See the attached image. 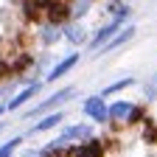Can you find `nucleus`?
<instances>
[{"label":"nucleus","instance_id":"16","mask_svg":"<svg viewBox=\"0 0 157 157\" xmlns=\"http://www.w3.org/2000/svg\"><path fill=\"white\" fill-rule=\"evenodd\" d=\"M135 84V78L132 76H126V78H118V82H112V84H107L104 90H101V95L107 98V95H115V93H121V90H126V87H132Z\"/></svg>","mask_w":157,"mask_h":157},{"label":"nucleus","instance_id":"7","mask_svg":"<svg viewBox=\"0 0 157 157\" xmlns=\"http://www.w3.org/2000/svg\"><path fill=\"white\" fill-rule=\"evenodd\" d=\"M62 121H65V112H62V109H51V112H45V115H39V118H36V124H34V129H31L28 135L51 132V129H56ZM28 135H25V137H28Z\"/></svg>","mask_w":157,"mask_h":157},{"label":"nucleus","instance_id":"21","mask_svg":"<svg viewBox=\"0 0 157 157\" xmlns=\"http://www.w3.org/2000/svg\"><path fill=\"white\" fill-rule=\"evenodd\" d=\"M3 112H9V109H6V104H0V115H3Z\"/></svg>","mask_w":157,"mask_h":157},{"label":"nucleus","instance_id":"15","mask_svg":"<svg viewBox=\"0 0 157 157\" xmlns=\"http://www.w3.org/2000/svg\"><path fill=\"white\" fill-rule=\"evenodd\" d=\"M23 140H25V135H14L11 140L0 143V157H14V154H17V149L23 146Z\"/></svg>","mask_w":157,"mask_h":157},{"label":"nucleus","instance_id":"2","mask_svg":"<svg viewBox=\"0 0 157 157\" xmlns=\"http://www.w3.org/2000/svg\"><path fill=\"white\" fill-rule=\"evenodd\" d=\"M82 112L87 115V121H93V124H109V104H107V98L101 93L87 95L84 104H82Z\"/></svg>","mask_w":157,"mask_h":157},{"label":"nucleus","instance_id":"4","mask_svg":"<svg viewBox=\"0 0 157 157\" xmlns=\"http://www.w3.org/2000/svg\"><path fill=\"white\" fill-rule=\"evenodd\" d=\"M39 90H42V82H39V78H34V82H28V84H25L23 90H20L17 95H11L9 101H6V109H9V112H17L20 107H25V104L31 101V98H34V95H36Z\"/></svg>","mask_w":157,"mask_h":157},{"label":"nucleus","instance_id":"18","mask_svg":"<svg viewBox=\"0 0 157 157\" xmlns=\"http://www.w3.org/2000/svg\"><path fill=\"white\" fill-rule=\"evenodd\" d=\"M143 140H146V143H154V140H157V126L149 124V118L143 121Z\"/></svg>","mask_w":157,"mask_h":157},{"label":"nucleus","instance_id":"10","mask_svg":"<svg viewBox=\"0 0 157 157\" xmlns=\"http://www.w3.org/2000/svg\"><path fill=\"white\" fill-rule=\"evenodd\" d=\"M59 39H62V25H56V23H42L36 28V42L39 45H56Z\"/></svg>","mask_w":157,"mask_h":157},{"label":"nucleus","instance_id":"17","mask_svg":"<svg viewBox=\"0 0 157 157\" xmlns=\"http://www.w3.org/2000/svg\"><path fill=\"white\" fill-rule=\"evenodd\" d=\"M146 118H149V115H146V107L135 104V107H132V112H129V121H126V124H129V126H135V124H143Z\"/></svg>","mask_w":157,"mask_h":157},{"label":"nucleus","instance_id":"12","mask_svg":"<svg viewBox=\"0 0 157 157\" xmlns=\"http://www.w3.org/2000/svg\"><path fill=\"white\" fill-rule=\"evenodd\" d=\"M132 107H135L132 101H112V104H109V121H112V124H126Z\"/></svg>","mask_w":157,"mask_h":157},{"label":"nucleus","instance_id":"9","mask_svg":"<svg viewBox=\"0 0 157 157\" xmlns=\"http://www.w3.org/2000/svg\"><path fill=\"white\" fill-rule=\"evenodd\" d=\"M78 65V53H67L65 59H59V62L48 70V76H45V82H56V78H62V76H67L73 67Z\"/></svg>","mask_w":157,"mask_h":157},{"label":"nucleus","instance_id":"8","mask_svg":"<svg viewBox=\"0 0 157 157\" xmlns=\"http://www.w3.org/2000/svg\"><path fill=\"white\" fill-rule=\"evenodd\" d=\"M137 34V28L135 25H124V28H118L109 39H107V42L101 45V48H98V51H101V53H109V51H115V48H121V45H126L129 42V39Z\"/></svg>","mask_w":157,"mask_h":157},{"label":"nucleus","instance_id":"6","mask_svg":"<svg viewBox=\"0 0 157 157\" xmlns=\"http://www.w3.org/2000/svg\"><path fill=\"white\" fill-rule=\"evenodd\" d=\"M124 23H126V20H121V17H112L109 23H104L101 28H98V31L93 34V39H90V48H93V51H98V48H101V45L107 42V39H109V36H112L118 28H124Z\"/></svg>","mask_w":157,"mask_h":157},{"label":"nucleus","instance_id":"19","mask_svg":"<svg viewBox=\"0 0 157 157\" xmlns=\"http://www.w3.org/2000/svg\"><path fill=\"white\" fill-rule=\"evenodd\" d=\"M154 90H157V87H154V84H149V87H146V90H143V93H146V101H151V98H154Z\"/></svg>","mask_w":157,"mask_h":157},{"label":"nucleus","instance_id":"1","mask_svg":"<svg viewBox=\"0 0 157 157\" xmlns=\"http://www.w3.org/2000/svg\"><path fill=\"white\" fill-rule=\"evenodd\" d=\"M73 90H76V87H62V90H53L48 98H42L39 104H34L31 109H25V112H23V118H28V121L34 118V121H36L39 115H45V112H51V109H59L62 104H67L70 98H73Z\"/></svg>","mask_w":157,"mask_h":157},{"label":"nucleus","instance_id":"13","mask_svg":"<svg viewBox=\"0 0 157 157\" xmlns=\"http://www.w3.org/2000/svg\"><path fill=\"white\" fill-rule=\"evenodd\" d=\"M39 157H70V149H67V143H56V140H51L48 146L39 149Z\"/></svg>","mask_w":157,"mask_h":157},{"label":"nucleus","instance_id":"3","mask_svg":"<svg viewBox=\"0 0 157 157\" xmlns=\"http://www.w3.org/2000/svg\"><path fill=\"white\" fill-rule=\"evenodd\" d=\"M107 154V143L101 137H84V140H78L73 149H70V157H104Z\"/></svg>","mask_w":157,"mask_h":157},{"label":"nucleus","instance_id":"14","mask_svg":"<svg viewBox=\"0 0 157 157\" xmlns=\"http://www.w3.org/2000/svg\"><path fill=\"white\" fill-rule=\"evenodd\" d=\"M67 9H70V20H82V17L93 9V0H70Z\"/></svg>","mask_w":157,"mask_h":157},{"label":"nucleus","instance_id":"5","mask_svg":"<svg viewBox=\"0 0 157 157\" xmlns=\"http://www.w3.org/2000/svg\"><path fill=\"white\" fill-rule=\"evenodd\" d=\"M90 135H93L90 124H70V126H65L56 135V143H78V140H84V137H90Z\"/></svg>","mask_w":157,"mask_h":157},{"label":"nucleus","instance_id":"20","mask_svg":"<svg viewBox=\"0 0 157 157\" xmlns=\"http://www.w3.org/2000/svg\"><path fill=\"white\" fill-rule=\"evenodd\" d=\"M9 73V67H6V62H0V76H6Z\"/></svg>","mask_w":157,"mask_h":157},{"label":"nucleus","instance_id":"11","mask_svg":"<svg viewBox=\"0 0 157 157\" xmlns=\"http://www.w3.org/2000/svg\"><path fill=\"white\" fill-rule=\"evenodd\" d=\"M62 36L67 39V42H73V45H84L87 42V31L76 23V20H67V23L62 25Z\"/></svg>","mask_w":157,"mask_h":157}]
</instances>
